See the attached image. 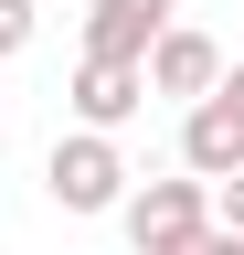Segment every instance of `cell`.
<instances>
[{
	"label": "cell",
	"mask_w": 244,
	"mask_h": 255,
	"mask_svg": "<svg viewBox=\"0 0 244 255\" xmlns=\"http://www.w3.org/2000/svg\"><path fill=\"white\" fill-rule=\"evenodd\" d=\"M43 191L64 213H117L128 202V149L117 138H85V128H64V138L43 149Z\"/></svg>",
	"instance_id": "obj_1"
},
{
	"label": "cell",
	"mask_w": 244,
	"mask_h": 255,
	"mask_svg": "<svg viewBox=\"0 0 244 255\" xmlns=\"http://www.w3.org/2000/svg\"><path fill=\"white\" fill-rule=\"evenodd\" d=\"M117 223H128V245H138V255H180V245L212 223V191H202V181H128Z\"/></svg>",
	"instance_id": "obj_2"
},
{
	"label": "cell",
	"mask_w": 244,
	"mask_h": 255,
	"mask_svg": "<svg viewBox=\"0 0 244 255\" xmlns=\"http://www.w3.org/2000/svg\"><path fill=\"white\" fill-rule=\"evenodd\" d=\"M138 85H149V96H180V107H202V96L223 85V43H212V32H191V21H170L160 43L138 53Z\"/></svg>",
	"instance_id": "obj_3"
},
{
	"label": "cell",
	"mask_w": 244,
	"mask_h": 255,
	"mask_svg": "<svg viewBox=\"0 0 244 255\" xmlns=\"http://www.w3.org/2000/svg\"><path fill=\"white\" fill-rule=\"evenodd\" d=\"M64 107L85 138H117L138 107H149V85H138V64H106V53H75V75H64Z\"/></svg>",
	"instance_id": "obj_4"
},
{
	"label": "cell",
	"mask_w": 244,
	"mask_h": 255,
	"mask_svg": "<svg viewBox=\"0 0 244 255\" xmlns=\"http://www.w3.org/2000/svg\"><path fill=\"white\" fill-rule=\"evenodd\" d=\"M234 170H244V107L212 85L202 107H180V181L212 191V181H234Z\"/></svg>",
	"instance_id": "obj_5"
},
{
	"label": "cell",
	"mask_w": 244,
	"mask_h": 255,
	"mask_svg": "<svg viewBox=\"0 0 244 255\" xmlns=\"http://www.w3.org/2000/svg\"><path fill=\"white\" fill-rule=\"evenodd\" d=\"M180 21V0H85V53H106V64H138L160 32Z\"/></svg>",
	"instance_id": "obj_6"
},
{
	"label": "cell",
	"mask_w": 244,
	"mask_h": 255,
	"mask_svg": "<svg viewBox=\"0 0 244 255\" xmlns=\"http://www.w3.org/2000/svg\"><path fill=\"white\" fill-rule=\"evenodd\" d=\"M32 32H43V0H0V64L32 43Z\"/></svg>",
	"instance_id": "obj_7"
},
{
	"label": "cell",
	"mask_w": 244,
	"mask_h": 255,
	"mask_svg": "<svg viewBox=\"0 0 244 255\" xmlns=\"http://www.w3.org/2000/svg\"><path fill=\"white\" fill-rule=\"evenodd\" d=\"M212 234H234V245H244V170H234V181H212Z\"/></svg>",
	"instance_id": "obj_8"
},
{
	"label": "cell",
	"mask_w": 244,
	"mask_h": 255,
	"mask_svg": "<svg viewBox=\"0 0 244 255\" xmlns=\"http://www.w3.org/2000/svg\"><path fill=\"white\" fill-rule=\"evenodd\" d=\"M180 255H244V245H234V234H212V223H202V234L180 245Z\"/></svg>",
	"instance_id": "obj_9"
},
{
	"label": "cell",
	"mask_w": 244,
	"mask_h": 255,
	"mask_svg": "<svg viewBox=\"0 0 244 255\" xmlns=\"http://www.w3.org/2000/svg\"><path fill=\"white\" fill-rule=\"evenodd\" d=\"M223 96H234V107H244V53H234V64H223Z\"/></svg>",
	"instance_id": "obj_10"
}]
</instances>
